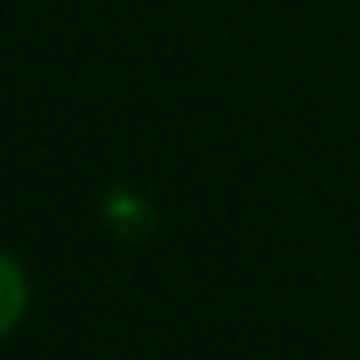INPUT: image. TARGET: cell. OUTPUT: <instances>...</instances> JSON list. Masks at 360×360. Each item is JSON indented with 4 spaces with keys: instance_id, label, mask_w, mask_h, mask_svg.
<instances>
[{
    "instance_id": "cell-1",
    "label": "cell",
    "mask_w": 360,
    "mask_h": 360,
    "mask_svg": "<svg viewBox=\"0 0 360 360\" xmlns=\"http://www.w3.org/2000/svg\"><path fill=\"white\" fill-rule=\"evenodd\" d=\"M26 305H30V284H26V271L18 259H9L0 250V339H5L22 318H26Z\"/></svg>"
}]
</instances>
